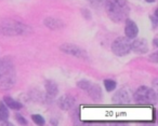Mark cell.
<instances>
[{"label": "cell", "instance_id": "1", "mask_svg": "<svg viewBox=\"0 0 158 126\" xmlns=\"http://www.w3.org/2000/svg\"><path fill=\"white\" fill-rule=\"evenodd\" d=\"M105 11L114 23L125 22L130 14V6L127 0H105Z\"/></svg>", "mask_w": 158, "mask_h": 126}, {"label": "cell", "instance_id": "2", "mask_svg": "<svg viewBox=\"0 0 158 126\" xmlns=\"http://www.w3.org/2000/svg\"><path fill=\"white\" fill-rule=\"evenodd\" d=\"M31 31L27 25L16 21H5L0 23V33L5 36H20Z\"/></svg>", "mask_w": 158, "mask_h": 126}, {"label": "cell", "instance_id": "3", "mask_svg": "<svg viewBox=\"0 0 158 126\" xmlns=\"http://www.w3.org/2000/svg\"><path fill=\"white\" fill-rule=\"evenodd\" d=\"M133 99L136 104H154L157 102V95L153 89L147 86H141L134 92Z\"/></svg>", "mask_w": 158, "mask_h": 126}, {"label": "cell", "instance_id": "4", "mask_svg": "<svg viewBox=\"0 0 158 126\" xmlns=\"http://www.w3.org/2000/svg\"><path fill=\"white\" fill-rule=\"evenodd\" d=\"M112 52L117 56H126L131 52V41L127 37H118L112 43Z\"/></svg>", "mask_w": 158, "mask_h": 126}, {"label": "cell", "instance_id": "5", "mask_svg": "<svg viewBox=\"0 0 158 126\" xmlns=\"http://www.w3.org/2000/svg\"><path fill=\"white\" fill-rule=\"evenodd\" d=\"M60 50L63 53L68 55H72V56H75L77 58L80 59H85V61H88L89 59V55L84 49H81L80 46L76 45V44L73 43H64L60 46Z\"/></svg>", "mask_w": 158, "mask_h": 126}, {"label": "cell", "instance_id": "6", "mask_svg": "<svg viewBox=\"0 0 158 126\" xmlns=\"http://www.w3.org/2000/svg\"><path fill=\"white\" fill-rule=\"evenodd\" d=\"M132 95L127 87H121L113 96V102L117 104H126L131 101Z\"/></svg>", "mask_w": 158, "mask_h": 126}, {"label": "cell", "instance_id": "7", "mask_svg": "<svg viewBox=\"0 0 158 126\" xmlns=\"http://www.w3.org/2000/svg\"><path fill=\"white\" fill-rule=\"evenodd\" d=\"M131 51L136 54H146L148 52V42L144 38H138L131 42Z\"/></svg>", "mask_w": 158, "mask_h": 126}, {"label": "cell", "instance_id": "8", "mask_svg": "<svg viewBox=\"0 0 158 126\" xmlns=\"http://www.w3.org/2000/svg\"><path fill=\"white\" fill-rule=\"evenodd\" d=\"M76 104V100L75 98L73 97L72 95H63L59 98L57 100V106L60 107L61 110H64V111H69L72 110L73 108L75 107Z\"/></svg>", "mask_w": 158, "mask_h": 126}, {"label": "cell", "instance_id": "9", "mask_svg": "<svg viewBox=\"0 0 158 126\" xmlns=\"http://www.w3.org/2000/svg\"><path fill=\"white\" fill-rule=\"evenodd\" d=\"M16 81V74L15 71H12L10 73L3 76L0 78V89H10L11 87L14 86Z\"/></svg>", "mask_w": 158, "mask_h": 126}, {"label": "cell", "instance_id": "10", "mask_svg": "<svg viewBox=\"0 0 158 126\" xmlns=\"http://www.w3.org/2000/svg\"><path fill=\"white\" fill-rule=\"evenodd\" d=\"M125 23H126L125 33H126V36H127V38H129V39L135 38L139 33L138 25H136L132 20H130V18H127V20L125 21Z\"/></svg>", "mask_w": 158, "mask_h": 126}, {"label": "cell", "instance_id": "11", "mask_svg": "<svg viewBox=\"0 0 158 126\" xmlns=\"http://www.w3.org/2000/svg\"><path fill=\"white\" fill-rule=\"evenodd\" d=\"M12 71H15V69H14L13 63L11 61V59L9 58L0 59V78H2L3 76L10 73Z\"/></svg>", "mask_w": 158, "mask_h": 126}, {"label": "cell", "instance_id": "12", "mask_svg": "<svg viewBox=\"0 0 158 126\" xmlns=\"http://www.w3.org/2000/svg\"><path fill=\"white\" fill-rule=\"evenodd\" d=\"M44 24L52 30H59V29H62L64 27V23L61 20L55 18H46L44 20Z\"/></svg>", "mask_w": 158, "mask_h": 126}, {"label": "cell", "instance_id": "13", "mask_svg": "<svg viewBox=\"0 0 158 126\" xmlns=\"http://www.w3.org/2000/svg\"><path fill=\"white\" fill-rule=\"evenodd\" d=\"M86 92L88 93V95L90 96L93 100H100L102 98L101 86H100V85H98V84H95V83L91 82L90 86H89V89H87Z\"/></svg>", "mask_w": 158, "mask_h": 126}, {"label": "cell", "instance_id": "14", "mask_svg": "<svg viewBox=\"0 0 158 126\" xmlns=\"http://www.w3.org/2000/svg\"><path fill=\"white\" fill-rule=\"evenodd\" d=\"M44 89H46L47 95L51 98L55 97V96L57 95V93H59L57 84L52 80H47L46 82H44Z\"/></svg>", "mask_w": 158, "mask_h": 126}, {"label": "cell", "instance_id": "15", "mask_svg": "<svg viewBox=\"0 0 158 126\" xmlns=\"http://www.w3.org/2000/svg\"><path fill=\"white\" fill-rule=\"evenodd\" d=\"M3 102H5V104L8 108L12 109V110H20V109L23 108V104L20 101L13 99L12 97H9V96H6L3 98Z\"/></svg>", "mask_w": 158, "mask_h": 126}, {"label": "cell", "instance_id": "16", "mask_svg": "<svg viewBox=\"0 0 158 126\" xmlns=\"http://www.w3.org/2000/svg\"><path fill=\"white\" fill-rule=\"evenodd\" d=\"M9 119V110L5 102H0V120L1 121H7Z\"/></svg>", "mask_w": 158, "mask_h": 126}, {"label": "cell", "instance_id": "17", "mask_svg": "<svg viewBox=\"0 0 158 126\" xmlns=\"http://www.w3.org/2000/svg\"><path fill=\"white\" fill-rule=\"evenodd\" d=\"M104 86H105V89L107 92H113V91H115V89H116L117 83H116V81L112 80V79H107V80L104 81Z\"/></svg>", "mask_w": 158, "mask_h": 126}, {"label": "cell", "instance_id": "18", "mask_svg": "<svg viewBox=\"0 0 158 126\" xmlns=\"http://www.w3.org/2000/svg\"><path fill=\"white\" fill-rule=\"evenodd\" d=\"M90 84H91L90 81H87V80H81V81H78V82H77V86H78L80 89H82V91H85V92L89 89Z\"/></svg>", "mask_w": 158, "mask_h": 126}, {"label": "cell", "instance_id": "19", "mask_svg": "<svg viewBox=\"0 0 158 126\" xmlns=\"http://www.w3.org/2000/svg\"><path fill=\"white\" fill-rule=\"evenodd\" d=\"M31 120L37 125H44V119L40 114H33L31 115Z\"/></svg>", "mask_w": 158, "mask_h": 126}, {"label": "cell", "instance_id": "20", "mask_svg": "<svg viewBox=\"0 0 158 126\" xmlns=\"http://www.w3.org/2000/svg\"><path fill=\"white\" fill-rule=\"evenodd\" d=\"M14 117H15V120L18 121V123L22 124V125H26L27 124V121L23 117V115L19 114V113H15V114H14Z\"/></svg>", "mask_w": 158, "mask_h": 126}, {"label": "cell", "instance_id": "21", "mask_svg": "<svg viewBox=\"0 0 158 126\" xmlns=\"http://www.w3.org/2000/svg\"><path fill=\"white\" fill-rule=\"evenodd\" d=\"M149 61H153L154 64L158 63V54H157V52H155V53H153L152 55H149Z\"/></svg>", "mask_w": 158, "mask_h": 126}, {"label": "cell", "instance_id": "22", "mask_svg": "<svg viewBox=\"0 0 158 126\" xmlns=\"http://www.w3.org/2000/svg\"><path fill=\"white\" fill-rule=\"evenodd\" d=\"M149 20L152 21V23H153V28H156V26H157V22H158V18H157V15H151L149 16Z\"/></svg>", "mask_w": 158, "mask_h": 126}, {"label": "cell", "instance_id": "23", "mask_svg": "<svg viewBox=\"0 0 158 126\" xmlns=\"http://www.w3.org/2000/svg\"><path fill=\"white\" fill-rule=\"evenodd\" d=\"M153 45H154V48H157V46H158V44H157V38H155V39H154Z\"/></svg>", "mask_w": 158, "mask_h": 126}, {"label": "cell", "instance_id": "24", "mask_svg": "<svg viewBox=\"0 0 158 126\" xmlns=\"http://www.w3.org/2000/svg\"><path fill=\"white\" fill-rule=\"evenodd\" d=\"M146 2H148V3H153V2H155V0H145Z\"/></svg>", "mask_w": 158, "mask_h": 126}, {"label": "cell", "instance_id": "25", "mask_svg": "<svg viewBox=\"0 0 158 126\" xmlns=\"http://www.w3.org/2000/svg\"><path fill=\"white\" fill-rule=\"evenodd\" d=\"M0 122H1V120H0Z\"/></svg>", "mask_w": 158, "mask_h": 126}]
</instances>
